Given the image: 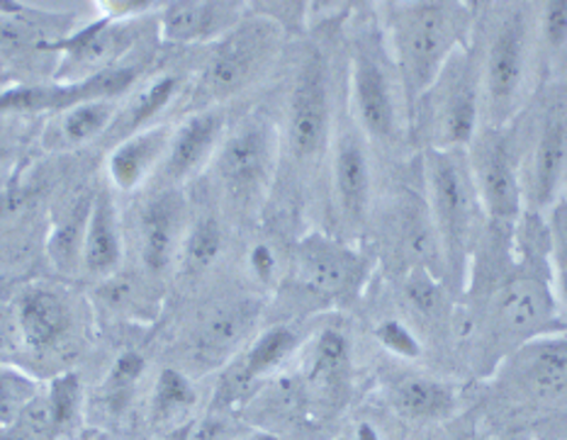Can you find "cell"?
Returning <instances> with one entry per match:
<instances>
[{
	"mask_svg": "<svg viewBox=\"0 0 567 440\" xmlns=\"http://www.w3.org/2000/svg\"><path fill=\"white\" fill-rule=\"evenodd\" d=\"M188 205L181 188H158L137 217V251L144 273L164 275L181 259L188 234Z\"/></svg>",
	"mask_w": 567,
	"mask_h": 440,
	"instance_id": "obj_13",
	"label": "cell"
},
{
	"mask_svg": "<svg viewBox=\"0 0 567 440\" xmlns=\"http://www.w3.org/2000/svg\"><path fill=\"white\" fill-rule=\"evenodd\" d=\"M79 401H81V387H79V377L73 373L59 375L52 383V389H49L47 397V407H49V417H52L54 433L66 431V426L73 423L79 411Z\"/></svg>",
	"mask_w": 567,
	"mask_h": 440,
	"instance_id": "obj_34",
	"label": "cell"
},
{
	"mask_svg": "<svg viewBox=\"0 0 567 440\" xmlns=\"http://www.w3.org/2000/svg\"><path fill=\"white\" fill-rule=\"evenodd\" d=\"M300 346V334L295 326H270L264 334L254 338V344L246 348L249 353L244 356L241 368L237 373L241 385H249L258 377L270 375L286 363Z\"/></svg>",
	"mask_w": 567,
	"mask_h": 440,
	"instance_id": "obj_29",
	"label": "cell"
},
{
	"mask_svg": "<svg viewBox=\"0 0 567 440\" xmlns=\"http://www.w3.org/2000/svg\"><path fill=\"white\" fill-rule=\"evenodd\" d=\"M83 440H107L103 433H97V431H93V433H85L83 436Z\"/></svg>",
	"mask_w": 567,
	"mask_h": 440,
	"instance_id": "obj_39",
	"label": "cell"
},
{
	"mask_svg": "<svg viewBox=\"0 0 567 440\" xmlns=\"http://www.w3.org/2000/svg\"><path fill=\"white\" fill-rule=\"evenodd\" d=\"M282 164L280 125L268 115H249L231 125L209 164L225 212L251 217L261 212Z\"/></svg>",
	"mask_w": 567,
	"mask_h": 440,
	"instance_id": "obj_8",
	"label": "cell"
},
{
	"mask_svg": "<svg viewBox=\"0 0 567 440\" xmlns=\"http://www.w3.org/2000/svg\"><path fill=\"white\" fill-rule=\"evenodd\" d=\"M422 182L441 243L443 275L453 295L465 292L489 229L467 151H422Z\"/></svg>",
	"mask_w": 567,
	"mask_h": 440,
	"instance_id": "obj_3",
	"label": "cell"
},
{
	"mask_svg": "<svg viewBox=\"0 0 567 440\" xmlns=\"http://www.w3.org/2000/svg\"><path fill=\"white\" fill-rule=\"evenodd\" d=\"M286 30L274 15H246L237 28L209 49L207 59L188 85L190 113L221 107L231 97L261 81L282 54Z\"/></svg>",
	"mask_w": 567,
	"mask_h": 440,
	"instance_id": "obj_6",
	"label": "cell"
},
{
	"mask_svg": "<svg viewBox=\"0 0 567 440\" xmlns=\"http://www.w3.org/2000/svg\"><path fill=\"white\" fill-rule=\"evenodd\" d=\"M12 334L30 353H49L66 344L76 326V312L64 290L32 285L12 300Z\"/></svg>",
	"mask_w": 567,
	"mask_h": 440,
	"instance_id": "obj_16",
	"label": "cell"
},
{
	"mask_svg": "<svg viewBox=\"0 0 567 440\" xmlns=\"http://www.w3.org/2000/svg\"><path fill=\"white\" fill-rule=\"evenodd\" d=\"M373 334L378 338V344L394 358L419 360L424 356L422 334H419L412 322H406L404 316H385V319H380L375 324Z\"/></svg>",
	"mask_w": 567,
	"mask_h": 440,
	"instance_id": "obj_33",
	"label": "cell"
},
{
	"mask_svg": "<svg viewBox=\"0 0 567 440\" xmlns=\"http://www.w3.org/2000/svg\"><path fill=\"white\" fill-rule=\"evenodd\" d=\"M246 271L254 283L274 287L280 280V255L270 241H254L246 253Z\"/></svg>",
	"mask_w": 567,
	"mask_h": 440,
	"instance_id": "obj_36",
	"label": "cell"
},
{
	"mask_svg": "<svg viewBox=\"0 0 567 440\" xmlns=\"http://www.w3.org/2000/svg\"><path fill=\"white\" fill-rule=\"evenodd\" d=\"M558 334H567V322H565V324H560V328H558Z\"/></svg>",
	"mask_w": 567,
	"mask_h": 440,
	"instance_id": "obj_42",
	"label": "cell"
},
{
	"mask_svg": "<svg viewBox=\"0 0 567 440\" xmlns=\"http://www.w3.org/2000/svg\"><path fill=\"white\" fill-rule=\"evenodd\" d=\"M249 15V6L225 0H181L158 10V34L168 44L219 42Z\"/></svg>",
	"mask_w": 567,
	"mask_h": 440,
	"instance_id": "obj_18",
	"label": "cell"
},
{
	"mask_svg": "<svg viewBox=\"0 0 567 440\" xmlns=\"http://www.w3.org/2000/svg\"><path fill=\"white\" fill-rule=\"evenodd\" d=\"M122 255H125V239H122L115 198L107 190H97L93 195L89 231H85L81 273L91 280L115 277L122 265Z\"/></svg>",
	"mask_w": 567,
	"mask_h": 440,
	"instance_id": "obj_21",
	"label": "cell"
},
{
	"mask_svg": "<svg viewBox=\"0 0 567 440\" xmlns=\"http://www.w3.org/2000/svg\"><path fill=\"white\" fill-rule=\"evenodd\" d=\"M140 20H110L97 18L73 32L66 40H59L47 52H59V69L54 83H81L101 73L125 64V56L137 42Z\"/></svg>",
	"mask_w": 567,
	"mask_h": 440,
	"instance_id": "obj_12",
	"label": "cell"
},
{
	"mask_svg": "<svg viewBox=\"0 0 567 440\" xmlns=\"http://www.w3.org/2000/svg\"><path fill=\"white\" fill-rule=\"evenodd\" d=\"M334 115L329 61L319 49H305L292 71L286 119L280 127L282 158L288 156L290 166L298 170L300 178H310L312 170L322 166L327 170L339 122Z\"/></svg>",
	"mask_w": 567,
	"mask_h": 440,
	"instance_id": "obj_9",
	"label": "cell"
},
{
	"mask_svg": "<svg viewBox=\"0 0 567 440\" xmlns=\"http://www.w3.org/2000/svg\"><path fill=\"white\" fill-rule=\"evenodd\" d=\"M249 440H278V438H274V436H251Z\"/></svg>",
	"mask_w": 567,
	"mask_h": 440,
	"instance_id": "obj_41",
	"label": "cell"
},
{
	"mask_svg": "<svg viewBox=\"0 0 567 440\" xmlns=\"http://www.w3.org/2000/svg\"><path fill=\"white\" fill-rule=\"evenodd\" d=\"M538 54L540 81H567V0L538 3Z\"/></svg>",
	"mask_w": 567,
	"mask_h": 440,
	"instance_id": "obj_27",
	"label": "cell"
},
{
	"mask_svg": "<svg viewBox=\"0 0 567 440\" xmlns=\"http://www.w3.org/2000/svg\"><path fill=\"white\" fill-rule=\"evenodd\" d=\"M181 91H183V78L176 76V73H164V76H158L152 85H144L142 91L132 95L130 105L120 109L115 127L110 129V134H113L115 142H120L130 137V134L162 125L158 117H162L166 109L178 101Z\"/></svg>",
	"mask_w": 567,
	"mask_h": 440,
	"instance_id": "obj_24",
	"label": "cell"
},
{
	"mask_svg": "<svg viewBox=\"0 0 567 440\" xmlns=\"http://www.w3.org/2000/svg\"><path fill=\"white\" fill-rule=\"evenodd\" d=\"M548 234H550V283L556 292L558 307L563 312V324L567 322V192L558 205L546 214Z\"/></svg>",
	"mask_w": 567,
	"mask_h": 440,
	"instance_id": "obj_31",
	"label": "cell"
},
{
	"mask_svg": "<svg viewBox=\"0 0 567 440\" xmlns=\"http://www.w3.org/2000/svg\"><path fill=\"white\" fill-rule=\"evenodd\" d=\"M32 397H34V389L22 375L3 373V426L6 429L10 426V419L16 421L18 413L32 405Z\"/></svg>",
	"mask_w": 567,
	"mask_h": 440,
	"instance_id": "obj_37",
	"label": "cell"
},
{
	"mask_svg": "<svg viewBox=\"0 0 567 440\" xmlns=\"http://www.w3.org/2000/svg\"><path fill=\"white\" fill-rule=\"evenodd\" d=\"M507 380L538 405L567 401V334L536 338L507 358Z\"/></svg>",
	"mask_w": 567,
	"mask_h": 440,
	"instance_id": "obj_17",
	"label": "cell"
},
{
	"mask_svg": "<svg viewBox=\"0 0 567 440\" xmlns=\"http://www.w3.org/2000/svg\"><path fill=\"white\" fill-rule=\"evenodd\" d=\"M378 12L410 107H414L451 56L475 40L477 6L416 0L380 6Z\"/></svg>",
	"mask_w": 567,
	"mask_h": 440,
	"instance_id": "obj_2",
	"label": "cell"
},
{
	"mask_svg": "<svg viewBox=\"0 0 567 440\" xmlns=\"http://www.w3.org/2000/svg\"><path fill=\"white\" fill-rule=\"evenodd\" d=\"M400 295L404 319L416 328H443L453 326L455 312L451 307L453 290L441 275L416 268V271L402 273ZM422 334V332H419Z\"/></svg>",
	"mask_w": 567,
	"mask_h": 440,
	"instance_id": "obj_23",
	"label": "cell"
},
{
	"mask_svg": "<svg viewBox=\"0 0 567 440\" xmlns=\"http://www.w3.org/2000/svg\"><path fill=\"white\" fill-rule=\"evenodd\" d=\"M473 42L483 73L485 125H512L544 83L538 54V3L477 6Z\"/></svg>",
	"mask_w": 567,
	"mask_h": 440,
	"instance_id": "obj_1",
	"label": "cell"
},
{
	"mask_svg": "<svg viewBox=\"0 0 567 440\" xmlns=\"http://www.w3.org/2000/svg\"><path fill=\"white\" fill-rule=\"evenodd\" d=\"M347 113L378 149L412 139V107L380 18L359 22L349 46Z\"/></svg>",
	"mask_w": 567,
	"mask_h": 440,
	"instance_id": "obj_4",
	"label": "cell"
},
{
	"mask_svg": "<svg viewBox=\"0 0 567 440\" xmlns=\"http://www.w3.org/2000/svg\"><path fill=\"white\" fill-rule=\"evenodd\" d=\"M171 139H174V127L162 122V125H154L115 142L107 154V178L115 190H140L152 178H156L166 161Z\"/></svg>",
	"mask_w": 567,
	"mask_h": 440,
	"instance_id": "obj_20",
	"label": "cell"
},
{
	"mask_svg": "<svg viewBox=\"0 0 567 440\" xmlns=\"http://www.w3.org/2000/svg\"><path fill=\"white\" fill-rule=\"evenodd\" d=\"M254 302H227L209 312L195 334V350L203 358L221 356L225 350L239 346V341L249 332L256 316Z\"/></svg>",
	"mask_w": 567,
	"mask_h": 440,
	"instance_id": "obj_26",
	"label": "cell"
},
{
	"mask_svg": "<svg viewBox=\"0 0 567 440\" xmlns=\"http://www.w3.org/2000/svg\"><path fill=\"white\" fill-rule=\"evenodd\" d=\"M514 125L526 212L546 217L567 192V81L540 85Z\"/></svg>",
	"mask_w": 567,
	"mask_h": 440,
	"instance_id": "obj_7",
	"label": "cell"
},
{
	"mask_svg": "<svg viewBox=\"0 0 567 440\" xmlns=\"http://www.w3.org/2000/svg\"><path fill=\"white\" fill-rule=\"evenodd\" d=\"M91 210L93 195L91 198L79 200L76 205H71V210L54 224L52 237H49V259H52L59 273H81Z\"/></svg>",
	"mask_w": 567,
	"mask_h": 440,
	"instance_id": "obj_28",
	"label": "cell"
},
{
	"mask_svg": "<svg viewBox=\"0 0 567 440\" xmlns=\"http://www.w3.org/2000/svg\"><path fill=\"white\" fill-rule=\"evenodd\" d=\"M195 389L188 377L176 368H164L154 383L152 417L156 421L176 419L178 413L195 407Z\"/></svg>",
	"mask_w": 567,
	"mask_h": 440,
	"instance_id": "obj_32",
	"label": "cell"
},
{
	"mask_svg": "<svg viewBox=\"0 0 567 440\" xmlns=\"http://www.w3.org/2000/svg\"><path fill=\"white\" fill-rule=\"evenodd\" d=\"M467 161L475 178L480 200L492 227L516 229L526 214L522 186V149L516 125H483L467 146Z\"/></svg>",
	"mask_w": 567,
	"mask_h": 440,
	"instance_id": "obj_10",
	"label": "cell"
},
{
	"mask_svg": "<svg viewBox=\"0 0 567 440\" xmlns=\"http://www.w3.org/2000/svg\"><path fill=\"white\" fill-rule=\"evenodd\" d=\"M355 440H380V436L371 423H361L359 429H355Z\"/></svg>",
	"mask_w": 567,
	"mask_h": 440,
	"instance_id": "obj_38",
	"label": "cell"
},
{
	"mask_svg": "<svg viewBox=\"0 0 567 440\" xmlns=\"http://www.w3.org/2000/svg\"><path fill=\"white\" fill-rule=\"evenodd\" d=\"M329 200L334 207L337 222L347 234H359L365 229L375 200V166L373 144L365 139L359 125L347 117H339L334 144H331L329 164Z\"/></svg>",
	"mask_w": 567,
	"mask_h": 440,
	"instance_id": "obj_11",
	"label": "cell"
},
{
	"mask_svg": "<svg viewBox=\"0 0 567 440\" xmlns=\"http://www.w3.org/2000/svg\"><path fill=\"white\" fill-rule=\"evenodd\" d=\"M221 249H225V227L213 212H203L188 224L186 241H183L181 263L186 275H203L213 268Z\"/></svg>",
	"mask_w": 567,
	"mask_h": 440,
	"instance_id": "obj_30",
	"label": "cell"
},
{
	"mask_svg": "<svg viewBox=\"0 0 567 440\" xmlns=\"http://www.w3.org/2000/svg\"><path fill=\"white\" fill-rule=\"evenodd\" d=\"M392 407L414 421L443 419L455 409V389L424 375L400 377L390 389Z\"/></svg>",
	"mask_w": 567,
	"mask_h": 440,
	"instance_id": "obj_25",
	"label": "cell"
},
{
	"mask_svg": "<svg viewBox=\"0 0 567 440\" xmlns=\"http://www.w3.org/2000/svg\"><path fill=\"white\" fill-rule=\"evenodd\" d=\"M388 239L392 247V259L400 265V273L424 268V271H431L446 280V275H443L441 243L434 219H431L429 212L424 190L398 192V198H394L390 207Z\"/></svg>",
	"mask_w": 567,
	"mask_h": 440,
	"instance_id": "obj_15",
	"label": "cell"
},
{
	"mask_svg": "<svg viewBox=\"0 0 567 440\" xmlns=\"http://www.w3.org/2000/svg\"><path fill=\"white\" fill-rule=\"evenodd\" d=\"M146 370V360L142 353L137 350H125L122 356H117L113 370L107 375V399L113 405L122 407L130 399L134 385L140 383V377Z\"/></svg>",
	"mask_w": 567,
	"mask_h": 440,
	"instance_id": "obj_35",
	"label": "cell"
},
{
	"mask_svg": "<svg viewBox=\"0 0 567 440\" xmlns=\"http://www.w3.org/2000/svg\"><path fill=\"white\" fill-rule=\"evenodd\" d=\"M295 273L305 287L337 295L341 290L359 285L361 275H365V259L334 239L312 237L300 243L295 255Z\"/></svg>",
	"mask_w": 567,
	"mask_h": 440,
	"instance_id": "obj_19",
	"label": "cell"
},
{
	"mask_svg": "<svg viewBox=\"0 0 567 440\" xmlns=\"http://www.w3.org/2000/svg\"><path fill=\"white\" fill-rule=\"evenodd\" d=\"M120 101H91L61 109L52 115L44 132V146L49 151L64 154L101 139L115 127L120 115Z\"/></svg>",
	"mask_w": 567,
	"mask_h": 440,
	"instance_id": "obj_22",
	"label": "cell"
},
{
	"mask_svg": "<svg viewBox=\"0 0 567 440\" xmlns=\"http://www.w3.org/2000/svg\"><path fill=\"white\" fill-rule=\"evenodd\" d=\"M443 440H471V436H467V433H453V436H446Z\"/></svg>",
	"mask_w": 567,
	"mask_h": 440,
	"instance_id": "obj_40",
	"label": "cell"
},
{
	"mask_svg": "<svg viewBox=\"0 0 567 440\" xmlns=\"http://www.w3.org/2000/svg\"><path fill=\"white\" fill-rule=\"evenodd\" d=\"M485 125L475 42L458 49L412 107V142L422 151H467Z\"/></svg>",
	"mask_w": 567,
	"mask_h": 440,
	"instance_id": "obj_5",
	"label": "cell"
},
{
	"mask_svg": "<svg viewBox=\"0 0 567 440\" xmlns=\"http://www.w3.org/2000/svg\"><path fill=\"white\" fill-rule=\"evenodd\" d=\"M227 132L229 122L225 107H207L190 113L174 127V139H171L166 161L156 176V186L181 188L207 170Z\"/></svg>",
	"mask_w": 567,
	"mask_h": 440,
	"instance_id": "obj_14",
	"label": "cell"
}]
</instances>
